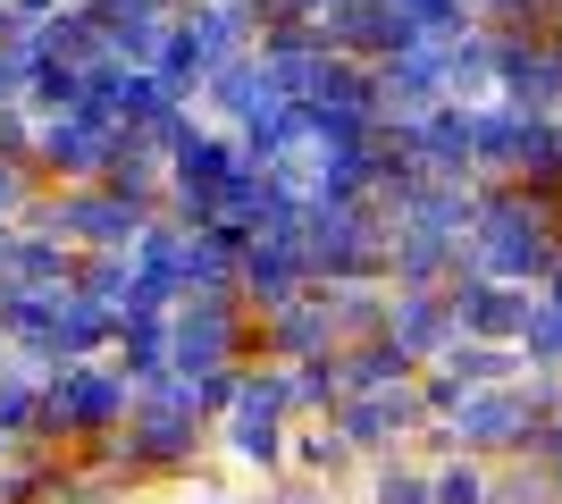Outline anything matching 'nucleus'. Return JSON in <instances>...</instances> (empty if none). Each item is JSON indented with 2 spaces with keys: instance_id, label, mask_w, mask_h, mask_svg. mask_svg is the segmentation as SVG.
<instances>
[{
  "instance_id": "nucleus-18",
  "label": "nucleus",
  "mask_w": 562,
  "mask_h": 504,
  "mask_svg": "<svg viewBox=\"0 0 562 504\" xmlns=\"http://www.w3.org/2000/svg\"><path fill=\"white\" fill-rule=\"evenodd\" d=\"M50 9H59V0H0V34H34Z\"/></svg>"
},
{
  "instance_id": "nucleus-8",
  "label": "nucleus",
  "mask_w": 562,
  "mask_h": 504,
  "mask_svg": "<svg viewBox=\"0 0 562 504\" xmlns=\"http://www.w3.org/2000/svg\"><path fill=\"white\" fill-rule=\"evenodd\" d=\"M336 328H328V303H319V287H303L294 303H278V312H260V354H278V361H311V354H328Z\"/></svg>"
},
{
  "instance_id": "nucleus-14",
  "label": "nucleus",
  "mask_w": 562,
  "mask_h": 504,
  "mask_svg": "<svg viewBox=\"0 0 562 504\" xmlns=\"http://www.w3.org/2000/svg\"><path fill=\"white\" fill-rule=\"evenodd\" d=\"M370 504H437V488H428L420 471H403V462H378V480H370Z\"/></svg>"
},
{
  "instance_id": "nucleus-17",
  "label": "nucleus",
  "mask_w": 562,
  "mask_h": 504,
  "mask_svg": "<svg viewBox=\"0 0 562 504\" xmlns=\"http://www.w3.org/2000/svg\"><path fill=\"white\" fill-rule=\"evenodd\" d=\"M244 504H328V488L294 471V480H260V496H244Z\"/></svg>"
},
{
  "instance_id": "nucleus-21",
  "label": "nucleus",
  "mask_w": 562,
  "mask_h": 504,
  "mask_svg": "<svg viewBox=\"0 0 562 504\" xmlns=\"http://www.w3.org/2000/svg\"><path fill=\"white\" fill-rule=\"evenodd\" d=\"M0 370H9V345H0Z\"/></svg>"
},
{
  "instance_id": "nucleus-2",
  "label": "nucleus",
  "mask_w": 562,
  "mask_h": 504,
  "mask_svg": "<svg viewBox=\"0 0 562 504\" xmlns=\"http://www.w3.org/2000/svg\"><path fill=\"white\" fill-rule=\"evenodd\" d=\"M126 412H135V379H126L110 354L59 361V370L43 379V446H50V455H76V446L110 437Z\"/></svg>"
},
{
  "instance_id": "nucleus-6",
  "label": "nucleus",
  "mask_w": 562,
  "mask_h": 504,
  "mask_svg": "<svg viewBox=\"0 0 562 504\" xmlns=\"http://www.w3.org/2000/svg\"><path fill=\"white\" fill-rule=\"evenodd\" d=\"M211 437H218V455L235 462V471H252V480H278L285 471V437H294V421L285 412H244V404H227L211 421Z\"/></svg>"
},
{
  "instance_id": "nucleus-12",
  "label": "nucleus",
  "mask_w": 562,
  "mask_h": 504,
  "mask_svg": "<svg viewBox=\"0 0 562 504\" xmlns=\"http://www.w3.org/2000/svg\"><path fill=\"white\" fill-rule=\"evenodd\" d=\"M285 462H294V471H303V480H336V471H345V462H352V437L336 429L328 412H311L303 429L285 437Z\"/></svg>"
},
{
  "instance_id": "nucleus-1",
  "label": "nucleus",
  "mask_w": 562,
  "mask_h": 504,
  "mask_svg": "<svg viewBox=\"0 0 562 504\" xmlns=\"http://www.w3.org/2000/svg\"><path fill=\"white\" fill-rule=\"evenodd\" d=\"M143 488H177L193 480V462L211 455V412L193 404L186 370H160V379H135V412L101 437Z\"/></svg>"
},
{
  "instance_id": "nucleus-4",
  "label": "nucleus",
  "mask_w": 562,
  "mask_h": 504,
  "mask_svg": "<svg viewBox=\"0 0 562 504\" xmlns=\"http://www.w3.org/2000/svg\"><path fill=\"white\" fill-rule=\"evenodd\" d=\"M244 168V144H235V126H211L193 119L177 144H168V177H160V211L186 219V227H202V219H218V193H227V177Z\"/></svg>"
},
{
  "instance_id": "nucleus-16",
  "label": "nucleus",
  "mask_w": 562,
  "mask_h": 504,
  "mask_svg": "<svg viewBox=\"0 0 562 504\" xmlns=\"http://www.w3.org/2000/svg\"><path fill=\"white\" fill-rule=\"evenodd\" d=\"M437 504H487V480H479V471H470V462H453V471H437Z\"/></svg>"
},
{
  "instance_id": "nucleus-5",
  "label": "nucleus",
  "mask_w": 562,
  "mask_h": 504,
  "mask_svg": "<svg viewBox=\"0 0 562 504\" xmlns=\"http://www.w3.org/2000/svg\"><path fill=\"white\" fill-rule=\"evenodd\" d=\"M117 135H126V126H117L110 110H93V101L43 110V119H34V177H43V186H93L101 168H110Z\"/></svg>"
},
{
  "instance_id": "nucleus-3",
  "label": "nucleus",
  "mask_w": 562,
  "mask_h": 504,
  "mask_svg": "<svg viewBox=\"0 0 562 504\" xmlns=\"http://www.w3.org/2000/svg\"><path fill=\"white\" fill-rule=\"evenodd\" d=\"M252 354V312L235 287H193L168 303V370L186 379H218L235 361Z\"/></svg>"
},
{
  "instance_id": "nucleus-19",
  "label": "nucleus",
  "mask_w": 562,
  "mask_h": 504,
  "mask_svg": "<svg viewBox=\"0 0 562 504\" xmlns=\"http://www.w3.org/2000/svg\"><path fill=\"white\" fill-rule=\"evenodd\" d=\"M177 504H244V496H227L218 480H177Z\"/></svg>"
},
{
  "instance_id": "nucleus-10",
  "label": "nucleus",
  "mask_w": 562,
  "mask_h": 504,
  "mask_svg": "<svg viewBox=\"0 0 562 504\" xmlns=\"http://www.w3.org/2000/svg\"><path fill=\"white\" fill-rule=\"evenodd\" d=\"M453 320H462L470 336H513L520 320H529V303H520L513 287H495V278H462V287H453Z\"/></svg>"
},
{
  "instance_id": "nucleus-9",
  "label": "nucleus",
  "mask_w": 562,
  "mask_h": 504,
  "mask_svg": "<svg viewBox=\"0 0 562 504\" xmlns=\"http://www.w3.org/2000/svg\"><path fill=\"white\" fill-rule=\"evenodd\" d=\"M50 345H59V361H93L117 345V312L110 303H93L85 287H68L59 303H50Z\"/></svg>"
},
{
  "instance_id": "nucleus-7",
  "label": "nucleus",
  "mask_w": 562,
  "mask_h": 504,
  "mask_svg": "<svg viewBox=\"0 0 562 504\" xmlns=\"http://www.w3.org/2000/svg\"><path fill=\"white\" fill-rule=\"evenodd\" d=\"M495 85L513 110H562V43H495Z\"/></svg>"
},
{
  "instance_id": "nucleus-13",
  "label": "nucleus",
  "mask_w": 562,
  "mask_h": 504,
  "mask_svg": "<svg viewBox=\"0 0 562 504\" xmlns=\"http://www.w3.org/2000/svg\"><path fill=\"white\" fill-rule=\"evenodd\" d=\"M520 429H529V412L513 395H470L462 404V446H513Z\"/></svg>"
},
{
  "instance_id": "nucleus-20",
  "label": "nucleus",
  "mask_w": 562,
  "mask_h": 504,
  "mask_svg": "<svg viewBox=\"0 0 562 504\" xmlns=\"http://www.w3.org/2000/svg\"><path fill=\"white\" fill-rule=\"evenodd\" d=\"M470 9H513V0H470Z\"/></svg>"
},
{
  "instance_id": "nucleus-11",
  "label": "nucleus",
  "mask_w": 562,
  "mask_h": 504,
  "mask_svg": "<svg viewBox=\"0 0 562 504\" xmlns=\"http://www.w3.org/2000/svg\"><path fill=\"white\" fill-rule=\"evenodd\" d=\"M0 437L9 446H43V370H25L18 354L0 370Z\"/></svg>"
},
{
  "instance_id": "nucleus-15",
  "label": "nucleus",
  "mask_w": 562,
  "mask_h": 504,
  "mask_svg": "<svg viewBox=\"0 0 562 504\" xmlns=\"http://www.w3.org/2000/svg\"><path fill=\"white\" fill-rule=\"evenodd\" d=\"M43 186V177H34V160H18V152H0V219H18L25 211V193Z\"/></svg>"
}]
</instances>
